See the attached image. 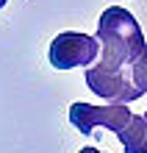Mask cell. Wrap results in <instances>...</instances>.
Wrapping results in <instances>:
<instances>
[{
    "label": "cell",
    "mask_w": 147,
    "mask_h": 153,
    "mask_svg": "<svg viewBox=\"0 0 147 153\" xmlns=\"http://www.w3.org/2000/svg\"><path fill=\"white\" fill-rule=\"evenodd\" d=\"M6 3H8V0H0V8H3V6H6Z\"/></svg>",
    "instance_id": "8"
},
{
    "label": "cell",
    "mask_w": 147,
    "mask_h": 153,
    "mask_svg": "<svg viewBox=\"0 0 147 153\" xmlns=\"http://www.w3.org/2000/svg\"><path fill=\"white\" fill-rule=\"evenodd\" d=\"M78 153H103V150H97V148H81Z\"/></svg>",
    "instance_id": "7"
},
{
    "label": "cell",
    "mask_w": 147,
    "mask_h": 153,
    "mask_svg": "<svg viewBox=\"0 0 147 153\" xmlns=\"http://www.w3.org/2000/svg\"><path fill=\"white\" fill-rule=\"evenodd\" d=\"M133 120V111L128 106H92V103H72L69 106V123L81 134H92L95 128H108L114 134H122Z\"/></svg>",
    "instance_id": "4"
},
{
    "label": "cell",
    "mask_w": 147,
    "mask_h": 153,
    "mask_svg": "<svg viewBox=\"0 0 147 153\" xmlns=\"http://www.w3.org/2000/svg\"><path fill=\"white\" fill-rule=\"evenodd\" d=\"M131 78H133L136 89L144 95V92H147V48L139 53V59L131 64Z\"/></svg>",
    "instance_id": "6"
},
{
    "label": "cell",
    "mask_w": 147,
    "mask_h": 153,
    "mask_svg": "<svg viewBox=\"0 0 147 153\" xmlns=\"http://www.w3.org/2000/svg\"><path fill=\"white\" fill-rule=\"evenodd\" d=\"M119 142H122L125 153H147V111L144 114H133L131 125L117 134Z\"/></svg>",
    "instance_id": "5"
},
{
    "label": "cell",
    "mask_w": 147,
    "mask_h": 153,
    "mask_svg": "<svg viewBox=\"0 0 147 153\" xmlns=\"http://www.w3.org/2000/svg\"><path fill=\"white\" fill-rule=\"evenodd\" d=\"M50 64L56 70H72V67H92L100 56L97 36L78 31H64L50 42Z\"/></svg>",
    "instance_id": "3"
},
{
    "label": "cell",
    "mask_w": 147,
    "mask_h": 153,
    "mask_svg": "<svg viewBox=\"0 0 147 153\" xmlns=\"http://www.w3.org/2000/svg\"><path fill=\"white\" fill-rule=\"evenodd\" d=\"M97 42H100V61L103 67H131L139 53L147 48L142 25L136 17L122 6H108L97 22Z\"/></svg>",
    "instance_id": "1"
},
{
    "label": "cell",
    "mask_w": 147,
    "mask_h": 153,
    "mask_svg": "<svg viewBox=\"0 0 147 153\" xmlns=\"http://www.w3.org/2000/svg\"><path fill=\"white\" fill-rule=\"evenodd\" d=\"M86 86L97 97H103L106 103L114 106H128L133 100H139L142 92L136 89L131 78V67H103V64H92L86 67Z\"/></svg>",
    "instance_id": "2"
}]
</instances>
